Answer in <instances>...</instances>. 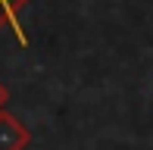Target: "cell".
I'll return each instance as SVG.
<instances>
[{
	"instance_id": "1",
	"label": "cell",
	"mask_w": 153,
	"mask_h": 150,
	"mask_svg": "<svg viewBox=\"0 0 153 150\" xmlns=\"http://www.w3.org/2000/svg\"><path fill=\"white\" fill-rule=\"evenodd\" d=\"M31 144V131L22 119H16L10 110H0V150H25Z\"/></svg>"
},
{
	"instance_id": "2",
	"label": "cell",
	"mask_w": 153,
	"mask_h": 150,
	"mask_svg": "<svg viewBox=\"0 0 153 150\" xmlns=\"http://www.w3.org/2000/svg\"><path fill=\"white\" fill-rule=\"evenodd\" d=\"M28 3H31V0H0V31L10 28L22 47L28 44V38H25V31H22V19H19V16H22V10Z\"/></svg>"
},
{
	"instance_id": "3",
	"label": "cell",
	"mask_w": 153,
	"mask_h": 150,
	"mask_svg": "<svg viewBox=\"0 0 153 150\" xmlns=\"http://www.w3.org/2000/svg\"><path fill=\"white\" fill-rule=\"evenodd\" d=\"M6 103H10V91H6V85L0 81V110H6Z\"/></svg>"
}]
</instances>
